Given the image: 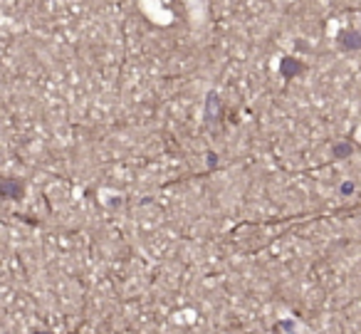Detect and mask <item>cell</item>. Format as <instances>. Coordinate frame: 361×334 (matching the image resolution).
<instances>
[{
	"label": "cell",
	"instance_id": "cell-1",
	"mask_svg": "<svg viewBox=\"0 0 361 334\" xmlns=\"http://www.w3.org/2000/svg\"><path fill=\"white\" fill-rule=\"evenodd\" d=\"M20 193H22V186L18 181L0 178V198H18Z\"/></svg>",
	"mask_w": 361,
	"mask_h": 334
}]
</instances>
